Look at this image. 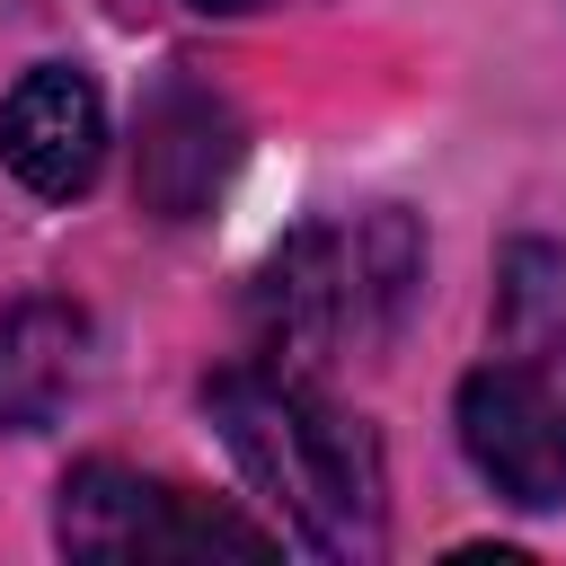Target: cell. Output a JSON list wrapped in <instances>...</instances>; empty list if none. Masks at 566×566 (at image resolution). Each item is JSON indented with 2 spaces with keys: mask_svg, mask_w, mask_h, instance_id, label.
Segmentation results:
<instances>
[{
  "mask_svg": "<svg viewBox=\"0 0 566 566\" xmlns=\"http://www.w3.org/2000/svg\"><path fill=\"white\" fill-rule=\"evenodd\" d=\"M53 539L71 557H274V531L195 495V486H168V478H142L124 460H80L53 495Z\"/></svg>",
  "mask_w": 566,
  "mask_h": 566,
  "instance_id": "obj_4",
  "label": "cell"
},
{
  "mask_svg": "<svg viewBox=\"0 0 566 566\" xmlns=\"http://www.w3.org/2000/svg\"><path fill=\"white\" fill-rule=\"evenodd\" d=\"M0 159L44 203L88 195L97 159H106V97H97V80L71 71V62H35L9 88V106H0Z\"/></svg>",
  "mask_w": 566,
  "mask_h": 566,
  "instance_id": "obj_5",
  "label": "cell"
},
{
  "mask_svg": "<svg viewBox=\"0 0 566 566\" xmlns=\"http://www.w3.org/2000/svg\"><path fill=\"white\" fill-rule=\"evenodd\" d=\"M416 292V230L407 212L371 221H318L274 248L256 274V354L318 363L336 345H380Z\"/></svg>",
  "mask_w": 566,
  "mask_h": 566,
  "instance_id": "obj_3",
  "label": "cell"
},
{
  "mask_svg": "<svg viewBox=\"0 0 566 566\" xmlns=\"http://www.w3.org/2000/svg\"><path fill=\"white\" fill-rule=\"evenodd\" d=\"M88 371V318L71 301H9L0 310V424L44 433Z\"/></svg>",
  "mask_w": 566,
  "mask_h": 566,
  "instance_id": "obj_7",
  "label": "cell"
},
{
  "mask_svg": "<svg viewBox=\"0 0 566 566\" xmlns=\"http://www.w3.org/2000/svg\"><path fill=\"white\" fill-rule=\"evenodd\" d=\"M203 407H212L239 478L256 495H274V513L292 522V539L310 557H380V539H389L380 451L301 363H274V354L221 363L203 380Z\"/></svg>",
  "mask_w": 566,
  "mask_h": 566,
  "instance_id": "obj_1",
  "label": "cell"
},
{
  "mask_svg": "<svg viewBox=\"0 0 566 566\" xmlns=\"http://www.w3.org/2000/svg\"><path fill=\"white\" fill-rule=\"evenodd\" d=\"M460 451L504 504H566V248L548 239L495 265V354L460 380Z\"/></svg>",
  "mask_w": 566,
  "mask_h": 566,
  "instance_id": "obj_2",
  "label": "cell"
},
{
  "mask_svg": "<svg viewBox=\"0 0 566 566\" xmlns=\"http://www.w3.org/2000/svg\"><path fill=\"white\" fill-rule=\"evenodd\" d=\"M230 159H239V115H230V97L203 88V80H186V71H168V80L150 88V106H142V150H133L142 203H150L159 221H195V212L212 203V186L230 177Z\"/></svg>",
  "mask_w": 566,
  "mask_h": 566,
  "instance_id": "obj_6",
  "label": "cell"
},
{
  "mask_svg": "<svg viewBox=\"0 0 566 566\" xmlns=\"http://www.w3.org/2000/svg\"><path fill=\"white\" fill-rule=\"evenodd\" d=\"M186 9H212V18H239V9H256V0H186Z\"/></svg>",
  "mask_w": 566,
  "mask_h": 566,
  "instance_id": "obj_8",
  "label": "cell"
}]
</instances>
